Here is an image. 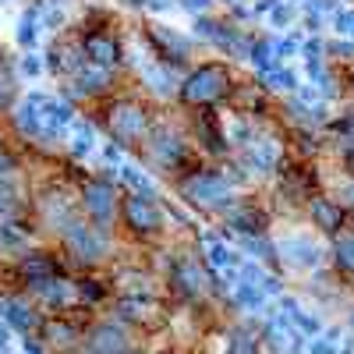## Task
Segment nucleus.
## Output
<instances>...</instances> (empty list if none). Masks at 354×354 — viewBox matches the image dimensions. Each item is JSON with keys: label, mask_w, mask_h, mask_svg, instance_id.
<instances>
[{"label": "nucleus", "mask_w": 354, "mask_h": 354, "mask_svg": "<svg viewBox=\"0 0 354 354\" xmlns=\"http://www.w3.org/2000/svg\"><path fill=\"white\" fill-rule=\"evenodd\" d=\"M85 53H88V61H93L96 68H110V64H117V57H121L113 36H106V32L85 36Z\"/></svg>", "instance_id": "obj_6"}, {"label": "nucleus", "mask_w": 354, "mask_h": 354, "mask_svg": "<svg viewBox=\"0 0 354 354\" xmlns=\"http://www.w3.org/2000/svg\"><path fill=\"white\" fill-rule=\"evenodd\" d=\"M15 167V156H8V153H0V174H8Z\"/></svg>", "instance_id": "obj_11"}, {"label": "nucleus", "mask_w": 354, "mask_h": 354, "mask_svg": "<svg viewBox=\"0 0 354 354\" xmlns=\"http://www.w3.org/2000/svg\"><path fill=\"white\" fill-rule=\"evenodd\" d=\"M227 93H230V75H227V68L209 64V68H202V71H195V75L188 78V85L181 88V100H185V103H198V106H209L213 100H220V96H227Z\"/></svg>", "instance_id": "obj_1"}, {"label": "nucleus", "mask_w": 354, "mask_h": 354, "mask_svg": "<svg viewBox=\"0 0 354 354\" xmlns=\"http://www.w3.org/2000/svg\"><path fill=\"white\" fill-rule=\"evenodd\" d=\"M4 315H8V322H15L18 330H32V326H36V315L28 312L25 305H15V301H8V305H4Z\"/></svg>", "instance_id": "obj_7"}, {"label": "nucleus", "mask_w": 354, "mask_h": 354, "mask_svg": "<svg viewBox=\"0 0 354 354\" xmlns=\"http://www.w3.org/2000/svg\"><path fill=\"white\" fill-rule=\"evenodd\" d=\"M50 344L53 347H71L75 344V330L68 326V322H53L50 326Z\"/></svg>", "instance_id": "obj_8"}, {"label": "nucleus", "mask_w": 354, "mask_h": 354, "mask_svg": "<svg viewBox=\"0 0 354 354\" xmlns=\"http://www.w3.org/2000/svg\"><path fill=\"white\" fill-rule=\"evenodd\" d=\"M110 131L121 138L124 145H135L145 131H149V117H145L142 106H131V103H121L117 110H110Z\"/></svg>", "instance_id": "obj_3"}, {"label": "nucleus", "mask_w": 354, "mask_h": 354, "mask_svg": "<svg viewBox=\"0 0 354 354\" xmlns=\"http://www.w3.org/2000/svg\"><path fill=\"white\" fill-rule=\"evenodd\" d=\"M121 216H124L128 230L145 234V238L160 234V227H163V216H160V209H156V202H153V198H142V195H131V198L121 202Z\"/></svg>", "instance_id": "obj_2"}, {"label": "nucleus", "mask_w": 354, "mask_h": 354, "mask_svg": "<svg viewBox=\"0 0 354 354\" xmlns=\"http://www.w3.org/2000/svg\"><path fill=\"white\" fill-rule=\"evenodd\" d=\"M340 266H351L354 270V238L340 241Z\"/></svg>", "instance_id": "obj_9"}, {"label": "nucleus", "mask_w": 354, "mask_h": 354, "mask_svg": "<svg viewBox=\"0 0 354 354\" xmlns=\"http://www.w3.org/2000/svg\"><path fill=\"white\" fill-rule=\"evenodd\" d=\"M88 351L93 354H128V337L121 326H113V322H103L88 333Z\"/></svg>", "instance_id": "obj_5"}, {"label": "nucleus", "mask_w": 354, "mask_h": 354, "mask_svg": "<svg viewBox=\"0 0 354 354\" xmlns=\"http://www.w3.org/2000/svg\"><path fill=\"white\" fill-rule=\"evenodd\" d=\"M11 96H15V85H11V78H0V110H4V106L11 103Z\"/></svg>", "instance_id": "obj_10"}, {"label": "nucleus", "mask_w": 354, "mask_h": 354, "mask_svg": "<svg viewBox=\"0 0 354 354\" xmlns=\"http://www.w3.org/2000/svg\"><path fill=\"white\" fill-rule=\"evenodd\" d=\"M0 57H4V53H0Z\"/></svg>", "instance_id": "obj_12"}, {"label": "nucleus", "mask_w": 354, "mask_h": 354, "mask_svg": "<svg viewBox=\"0 0 354 354\" xmlns=\"http://www.w3.org/2000/svg\"><path fill=\"white\" fill-rule=\"evenodd\" d=\"M85 209H88V216L96 220V227H103V230H106V223H110V220H113V213H117L113 188H110V185H103V181H88V185H85Z\"/></svg>", "instance_id": "obj_4"}]
</instances>
